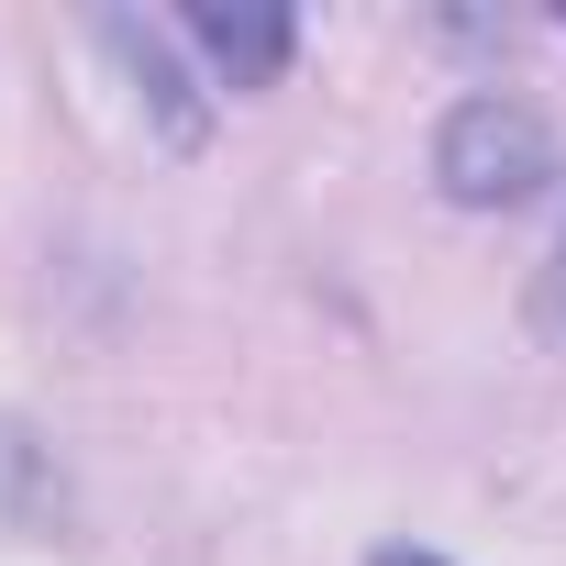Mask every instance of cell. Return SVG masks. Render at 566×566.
<instances>
[{
  "instance_id": "cell-3",
  "label": "cell",
  "mask_w": 566,
  "mask_h": 566,
  "mask_svg": "<svg viewBox=\"0 0 566 566\" xmlns=\"http://www.w3.org/2000/svg\"><path fill=\"white\" fill-rule=\"evenodd\" d=\"M112 56H123V78H134V101H145V123H156V145L167 156H200L211 145V101L189 90V67H178V45L156 34V23H134V12H101L90 23Z\"/></svg>"
},
{
  "instance_id": "cell-5",
  "label": "cell",
  "mask_w": 566,
  "mask_h": 566,
  "mask_svg": "<svg viewBox=\"0 0 566 566\" xmlns=\"http://www.w3.org/2000/svg\"><path fill=\"white\" fill-rule=\"evenodd\" d=\"M367 566H444V555H422V544H378Z\"/></svg>"
},
{
  "instance_id": "cell-1",
  "label": "cell",
  "mask_w": 566,
  "mask_h": 566,
  "mask_svg": "<svg viewBox=\"0 0 566 566\" xmlns=\"http://www.w3.org/2000/svg\"><path fill=\"white\" fill-rule=\"evenodd\" d=\"M433 189L455 211H522L555 189V134L544 112H522L511 90H467L444 123H433Z\"/></svg>"
},
{
  "instance_id": "cell-4",
  "label": "cell",
  "mask_w": 566,
  "mask_h": 566,
  "mask_svg": "<svg viewBox=\"0 0 566 566\" xmlns=\"http://www.w3.org/2000/svg\"><path fill=\"white\" fill-rule=\"evenodd\" d=\"M533 334H544V345L566 356V233H555V255L533 266Z\"/></svg>"
},
{
  "instance_id": "cell-2",
  "label": "cell",
  "mask_w": 566,
  "mask_h": 566,
  "mask_svg": "<svg viewBox=\"0 0 566 566\" xmlns=\"http://www.w3.org/2000/svg\"><path fill=\"white\" fill-rule=\"evenodd\" d=\"M178 34L211 56L222 90H277V78H290V56H301V23L277 12V0H189Z\"/></svg>"
}]
</instances>
